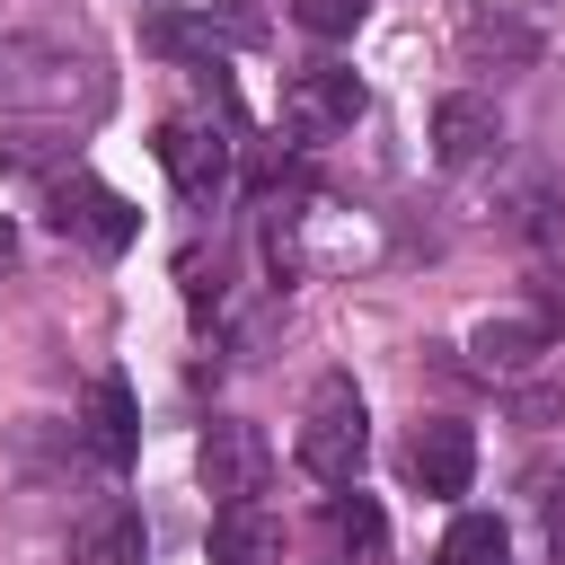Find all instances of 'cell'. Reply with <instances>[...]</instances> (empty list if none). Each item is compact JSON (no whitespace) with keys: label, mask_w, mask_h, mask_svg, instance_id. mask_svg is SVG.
Wrapping results in <instances>:
<instances>
[{"label":"cell","mask_w":565,"mask_h":565,"mask_svg":"<svg viewBox=\"0 0 565 565\" xmlns=\"http://www.w3.org/2000/svg\"><path fill=\"white\" fill-rule=\"evenodd\" d=\"M0 97L18 115H44V124H71V115H97L115 97L106 62L71 35H9L0 44Z\"/></svg>","instance_id":"1"},{"label":"cell","mask_w":565,"mask_h":565,"mask_svg":"<svg viewBox=\"0 0 565 565\" xmlns=\"http://www.w3.org/2000/svg\"><path fill=\"white\" fill-rule=\"evenodd\" d=\"M362 450H371V424H362L353 380H318V388H309V415H300V468H309L318 486H353Z\"/></svg>","instance_id":"2"},{"label":"cell","mask_w":565,"mask_h":565,"mask_svg":"<svg viewBox=\"0 0 565 565\" xmlns=\"http://www.w3.org/2000/svg\"><path fill=\"white\" fill-rule=\"evenodd\" d=\"M194 468H203V494H212V503H256L265 477H274V450H265V433H256L247 415H212Z\"/></svg>","instance_id":"3"},{"label":"cell","mask_w":565,"mask_h":565,"mask_svg":"<svg viewBox=\"0 0 565 565\" xmlns=\"http://www.w3.org/2000/svg\"><path fill=\"white\" fill-rule=\"evenodd\" d=\"M353 124H362V79H353V71L309 62V71L282 79V132H291V141H335V132H353Z\"/></svg>","instance_id":"4"},{"label":"cell","mask_w":565,"mask_h":565,"mask_svg":"<svg viewBox=\"0 0 565 565\" xmlns=\"http://www.w3.org/2000/svg\"><path fill=\"white\" fill-rule=\"evenodd\" d=\"M53 230L62 238H79L88 256H124L132 247V230H141V212L115 194V185H97V177H53Z\"/></svg>","instance_id":"5"},{"label":"cell","mask_w":565,"mask_h":565,"mask_svg":"<svg viewBox=\"0 0 565 565\" xmlns=\"http://www.w3.org/2000/svg\"><path fill=\"white\" fill-rule=\"evenodd\" d=\"M150 150H159V168L177 177V194H185V203H221V185H230V141H221L212 124H194V115H168Z\"/></svg>","instance_id":"6"},{"label":"cell","mask_w":565,"mask_h":565,"mask_svg":"<svg viewBox=\"0 0 565 565\" xmlns=\"http://www.w3.org/2000/svg\"><path fill=\"white\" fill-rule=\"evenodd\" d=\"M406 477H415L424 494H468V477H477V441H468V424L424 415V424L406 433Z\"/></svg>","instance_id":"7"},{"label":"cell","mask_w":565,"mask_h":565,"mask_svg":"<svg viewBox=\"0 0 565 565\" xmlns=\"http://www.w3.org/2000/svg\"><path fill=\"white\" fill-rule=\"evenodd\" d=\"M494 150H503V115H494L486 97L459 88V97L433 106V159H441V168H486Z\"/></svg>","instance_id":"8"},{"label":"cell","mask_w":565,"mask_h":565,"mask_svg":"<svg viewBox=\"0 0 565 565\" xmlns=\"http://www.w3.org/2000/svg\"><path fill=\"white\" fill-rule=\"evenodd\" d=\"M459 53H468V71H494V79L539 71V35H530L521 18H503V9H477V18L459 26Z\"/></svg>","instance_id":"9"},{"label":"cell","mask_w":565,"mask_h":565,"mask_svg":"<svg viewBox=\"0 0 565 565\" xmlns=\"http://www.w3.org/2000/svg\"><path fill=\"white\" fill-rule=\"evenodd\" d=\"M468 353H477L486 380H530L539 353H547V327L539 318H477L468 327Z\"/></svg>","instance_id":"10"},{"label":"cell","mask_w":565,"mask_h":565,"mask_svg":"<svg viewBox=\"0 0 565 565\" xmlns=\"http://www.w3.org/2000/svg\"><path fill=\"white\" fill-rule=\"evenodd\" d=\"M71 565H141V512H124V503L88 512L71 530Z\"/></svg>","instance_id":"11"},{"label":"cell","mask_w":565,"mask_h":565,"mask_svg":"<svg viewBox=\"0 0 565 565\" xmlns=\"http://www.w3.org/2000/svg\"><path fill=\"white\" fill-rule=\"evenodd\" d=\"M274 556V521L256 512V503H221V521H212V565H265Z\"/></svg>","instance_id":"12"},{"label":"cell","mask_w":565,"mask_h":565,"mask_svg":"<svg viewBox=\"0 0 565 565\" xmlns=\"http://www.w3.org/2000/svg\"><path fill=\"white\" fill-rule=\"evenodd\" d=\"M441 565H512V539L494 512H459L450 539H441Z\"/></svg>","instance_id":"13"},{"label":"cell","mask_w":565,"mask_h":565,"mask_svg":"<svg viewBox=\"0 0 565 565\" xmlns=\"http://www.w3.org/2000/svg\"><path fill=\"white\" fill-rule=\"evenodd\" d=\"M88 415H97V450H106V459L124 468V459H132V388H124L115 371L97 380V397H88Z\"/></svg>","instance_id":"14"},{"label":"cell","mask_w":565,"mask_h":565,"mask_svg":"<svg viewBox=\"0 0 565 565\" xmlns=\"http://www.w3.org/2000/svg\"><path fill=\"white\" fill-rule=\"evenodd\" d=\"M62 159H71V124H44V132L9 124L0 132V168H62Z\"/></svg>","instance_id":"15"},{"label":"cell","mask_w":565,"mask_h":565,"mask_svg":"<svg viewBox=\"0 0 565 565\" xmlns=\"http://www.w3.org/2000/svg\"><path fill=\"white\" fill-rule=\"evenodd\" d=\"M335 539H344L353 556H380V547H388V521H380V503H371V494L335 503Z\"/></svg>","instance_id":"16"},{"label":"cell","mask_w":565,"mask_h":565,"mask_svg":"<svg viewBox=\"0 0 565 565\" xmlns=\"http://www.w3.org/2000/svg\"><path fill=\"white\" fill-rule=\"evenodd\" d=\"M291 18H300L309 35H353V26H362V0H291Z\"/></svg>","instance_id":"17"},{"label":"cell","mask_w":565,"mask_h":565,"mask_svg":"<svg viewBox=\"0 0 565 565\" xmlns=\"http://www.w3.org/2000/svg\"><path fill=\"white\" fill-rule=\"evenodd\" d=\"M547 539H556V556H565V503H547Z\"/></svg>","instance_id":"18"},{"label":"cell","mask_w":565,"mask_h":565,"mask_svg":"<svg viewBox=\"0 0 565 565\" xmlns=\"http://www.w3.org/2000/svg\"><path fill=\"white\" fill-rule=\"evenodd\" d=\"M9 256H18V230H9V221H0V265H9Z\"/></svg>","instance_id":"19"}]
</instances>
